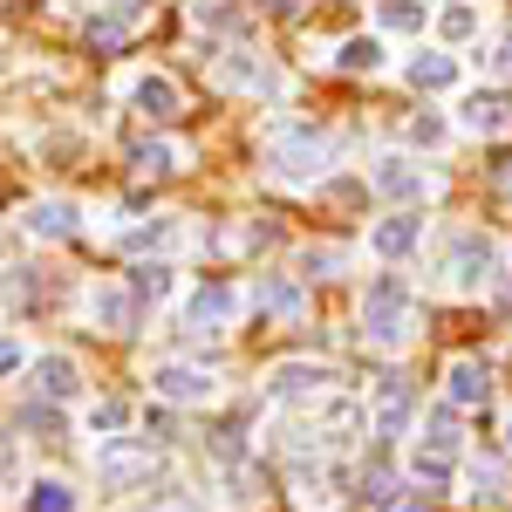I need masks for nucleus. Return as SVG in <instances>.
Segmentation results:
<instances>
[{
	"instance_id": "27",
	"label": "nucleus",
	"mask_w": 512,
	"mask_h": 512,
	"mask_svg": "<svg viewBox=\"0 0 512 512\" xmlns=\"http://www.w3.org/2000/svg\"><path fill=\"white\" fill-rule=\"evenodd\" d=\"M376 431H383V437H403V431H410V396L396 390V376H390V396H383V410H376Z\"/></svg>"
},
{
	"instance_id": "18",
	"label": "nucleus",
	"mask_w": 512,
	"mask_h": 512,
	"mask_svg": "<svg viewBox=\"0 0 512 512\" xmlns=\"http://www.w3.org/2000/svg\"><path fill=\"white\" fill-rule=\"evenodd\" d=\"M171 246H178V219H151V226H130V233H123V253H137V260H144V253L158 260Z\"/></svg>"
},
{
	"instance_id": "28",
	"label": "nucleus",
	"mask_w": 512,
	"mask_h": 512,
	"mask_svg": "<svg viewBox=\"0 0 512 512\" xmlns=\"http://www.w3.org/2000/svg\"><path fill=\"white\" fill-rule=\"evenodd\" d=\"M123 424H130V403H123V396H103V403H89V431H96V437H117Z\"/></svg>"
},
{
	"instance_id": "31",
	"label": "nucleus",
	"mask_w": 512,
	"mask_h": 512,
	"mask_svg": "<svg viewBox=\"0 0 512 512\" xmlns=\"http://www.w3.org/2000/svg\"><path fill=\"white\" fill-rule=\"evenodd\" d=\"M444 35H451V41L478 35V14H472V7H465V0H451V7H444Z\"/></svg>"
},
{
	"instance_id": "12",
	"label": "nucleus",
	"mask_w": 512,
	"mask_h": 512,
	"mask_svg": "<svg viewBox=\"0 0 512 512\" xmlns=\"http://www.w3.org/2000/svg\"><path fill=\"white\" fill-rule=\"evenodd\" d=\"M458 123L472 130V137H499L512 123V96H499V89H472L465 103H458Z\"/></svg>"
},
{
	"instance_id": "3",
	"label": "nucleus",
	"mask_w": 512,
	"mask_h": 512,
	"mask_svg": "<svg viewBox=\"0 0 512 512\" xmlns=\"http://www.w3.org/2000/svg\"><path fill=\"white\" fill-rule=\"evenodd\" d=\"M151 472H158L151 437H103L96 444V485L103 492H130V485H144Z\"/></svg>"
},
{
	"instance_id": "39",
	"label": "nucleus",
	"mask_w": 512,
	"mask_h": 512,
	"mask_svg": "<svg viewBox=\"0 0 512 512\" xmlns=\"http://www.w3.org/2000/svg\"><path fill=\"white\" fill-rule=\"evenodd\" d=\"M499 315L512 321V280H499Z\"/></svg>"
},
{
	"instance_id": "19",
	"label": "nucleus",
	"mask_w": 512,
	"mask_h": 512,
	"mask_svg": "<svg viewBox=\"0 0 512 512\" xmlns=\"http://www.w3.org/2000/svg\"><path fill=\"white\" fill-rule=\"evenodd\" d=\"M76 506H82V499H76L69 478H35L28 499H21V512H76Z\"/></svg>"
},
{
	"instance_id": "42",
	"label": "nucleus",
	"mask_w": 512,
	"mask_h": 512,
	"mask_svg": "<svg viewBox=\"0 0 512 512\" xmlns=\"http://www.w3.org/2000/svg\"><path fill=\"white\" fill-rule=\"evenodd\" d=\"M396 512H431V499H410V506H396Z\"/></svg>"
},
{
	"instance_id": "17",
	"label": "nucleus",
	"mask_w": 512,
	"mask_h": 512,
	"mask_svg": "<svg viewBox=\"0 0 512 512\" xmlns=\"http://www.w3.org/2000/svg\"><path fill=\"white\" fill-rule=\"evenodd\" d=\"M253 308H260L267 321H301V287L280 280V274H267L260 287H253Z\"/></svg>"
},
{
	"instance_id": "20",
	"label": "nucleus",
	"mask_w": 512,
	"mask_h": 512,
	"mask_svg": "<svg viewBox=\"0 0 512 512\" xmlns=\"http://www.w3.org/2000/svg\"><path fill=\"white\" fill-rule=\"evenodd\" d=\"M444 383H451V403H485V390H492V369L465 355V362H451V376H444Z\"/></svg>"
},
{
	"instance_id": "14",
	"label": "nucleus",
	"mask_w": 512,
	"mask_h": 512,
	"mask_svg": "<svg viewBox=\"0 0 512 512\" xmlns=\"http://www.w3.org/2000/svg\"><path fill=\"white\" fill-rule=\"evenodd\" d=\"M130 103H137V110H144L151 123H171L178 110H185V96H178V82L164 76V69H151V76H137V82H130Z\"/></svg>"
},
{
	"instance_id": "8",
	"label": "nucleus",
	"mask_w": 512,
	"mask_h": 512,
	"mask_svg": "<svg viewBox=\"0 0 512 512\" xmlns=\"http://www.w3.org/2000/svg\"><path fill=\"white\" fill-rule=\"evenodd\" d=\"M89 321H96L103 335H130V328H137V294L117 287V280H96V287H89Z\"/></svg>"
},
{
	"instance_id": "32",
	"label": "nucleus",
	"mask_w": 512,
	"mask_h": 512,
	"mask_svg": "<svg viewBox=\"0 0 512 512\" xmlns=\"http://www.w3.org/2000/svg\"><path fill=\"white\" fill-rule=\"evenodd\" d=\"M144 512H205V499H192V492L171 485V492H151V506H144Z\"/></svg>"
},
{
	"instance_id": "41",
	"label": "nucleus",
	"mask_w": 512,
	"mask_h": 512,
	"mask_svg": "<svg viewBox=\"0 0 512 512\" xmlns=\"http://www.w3.org/2000/svg\"><path fill=\"white\" fill-rule=\"evenodd\" d=\"M14 472V451H7V437H0V478Z\"/></svg>"
},
{
	"instance_id": "15",
	"label": "nucleus",
	"mask_w": 512,
	"mask_h": 512,
	"mask_svg": "<svg viewBox=\"0 0 512 512\" xmlns=\"http://www.w3.org/2000/svg\"><path fill=\"white\" fill-rule=\"evenodd\" d=\"M137 21H144V0H117V7H103V14L82 21V41H89V48H117Z\"/></svg>"
},
{
	"instance_id": "10",
	"label": "nucleus",
	"mask_w": 512,
	"mask_h": 512,
	"mask_svg": "<svg viewBox=\"0 0 512 512\" xmlns=\"http://www.w3.org/2000/svg\"><path fill=\"white\" fill-rule=\"evenodd\" d=\"M328 383H335V376H328L321 362H280L274 376H267V396H274V403H308V396H321Z\"/></svg>"
},
{
	"instance_id": "13",
	"label": "nucleus",
	"mask_w": 512,
	"mask_h": 512,
	"mask_svg": "<svg viewBox=\"0 0 512 512\" xmlns=\"http://www.w3.org/2000/svg\"><path fill=\"white\" fill-rule=\"evenodd\" d=\"M21 226L35 239H76L82 233V212L69 205V198H35L28 212H21Z\"/></svg>"
},
{
	"instance_id": "1",
	"label": "nucleus",
	"mask_w": 512,
	"mask_h": 512,
	"mask_svg": "<svg viewBox=\"0 0 512 512\" xmlns=\"http://www.w3.org/2000/svg\"><path fill=\"white\" fill-rule=\"evenodd\" d=\"M410 315H417V301H410V287L396 274L369 280V294H362V328H369L376 349H403V342H410Z\"/></svg>"
},
{
	"instance_id": "22",
	"label": "nucleus",
	"mask_w": 512,
	"mask_h": 512,
	"mask_svg": "<svg viewBox=\"0 0 512 512\" xmlns=\"http://www.w3.org/2000/svg\"><path fill=\"white\" fill-rule=\"evenodd\" d=\"M178 164H185V151H178L171 137H151V144H137V171H144V178H171Z\"/></svg>"
},
{
	"instance_id": "34",
	"label": "nucleus",
	"mask_w": 512,
	"mask_h": 512,
	"mask_svg": "<svg viewBox=\"0 0 512 512\" xmlns=\"http://www.w3.org/2000/svg\"><path fill=\"white\" fill-rule=\"evenodd\" d=\"M21 362H28V349H21V342H14V335H0V376H14V369H21Z\"/></svg>"
},
{
	"instance_id": "29",
	"label": "nucleus",
	"mask_w": 512,
	"mask_h": 512,
	"mask_svg": "<svg viewBox=\"0 0 512 512\" xmlns=\"http://www.w3.org/2000/svg\"><path fill=\"white\" fill-rule=\"evenodd\" d=\"M424 451H437V458H458V424H451V410H431V431H424Z\"/></svg>"
},
{
	"instance_id": "23",
	"label": "nucleus",
	"mask_w": 512,
	"mask_h": 512,
	"mask_svg": "<svg viewBox=\"0 0 512 512\" xmlns=\"http://www.w3.org/2000/svg\"><path fill=\"white\" fill-rule=\"evenodd\" d=\"M458 82V62L451 55H417L410 62V89H451Z\"/></svg>"
},
{
	"instance_id": "11",
	"label": "nucleus",
	"mask_w": 512,
	"mask_h": 512,
	"mask_svg": "<svg viewBox=\"0 0 512 512\" xmlns=\"http://www.w3.org/2000/svg\"><path fill=\"white\" fill-rule=\"evenodd\" d=\"M219 82L226 89H246V96H280V69L274 62H253V55H219Z\"/></svg>"
},
{
	"instance_id": "9",
	"label": "nucleus",
	"mask_w": 512,
	"mask_h": 512,
	"mask_svg": "<svg viewBox=\"0 0 512 512\" xmlns=\"http://www.w3.org/2000/svg\"><path fill=\"white\" fill-rule=\"evenodd\" d=\"M76 390H82L76 355H62V349L35 355V396H41V403H76Z\"/></svg>"
},
{
	"instance_id": "24",
	"label": "nucleus",
	"mask_w": 512,
	"mask_h": 512,
	"mask_svg": "<svg viewBox=\"0 0 512 512\" xmlns=\"http://www.w3.org/2000/svg\"><path fill=\"white\" fill-rule=\"evenodd\" d=\"M130 294H137V301H164V294H171V267H164V260H137V267H130Z\"/></svg>"
},
{
	"instance_id": "2",
	"label": "nucleus",
	"mask_w": 512,
	"mask_h": 512,
	"mask_svg": "<svg viewBox=\"0 0 512 512\" xmlns=\"http://www.w3.org/2000/svg\"><path fill=\"white\" fill-rule=\"evenodd\" d=\"M267 164H274V178H287V185H308V178H321V164H328V137L308 130V123H280L274 137H267Z\"/></svg>"
},
{
	"instance_id": "37",
	"label": "nucleus",
	"mask_w": 512,
	"mask_h": 512,
	"mask_svg": "<svg viewBox=\"0 0 512 512\" xmlns=\"http://www.w3.org/2000/svg\"><path fill=\"white\" fill-rule=\"evenodd\" d=\"M144 431H151V437H171V410H144Z\"/></svg>"
},
{
	"instance_id": "36",
	"label": "nucleus",
	"mask_w": 512,
	"mask_h": 512,
	"mask_svg": "<svg viewBox=\"0 0 512 512\" xmlns=\"http://www.w3.org/2000/svg\"><path fill=\"white\" fill-rule=\"evenodd\" d=\"M492 76H506V82H512V35L492 48Z\"/></svg>"
},
{
	"instance_id": "4",
	"label": "nucleus",
	"mask_w": 512,
	"mask_h": 512,
	"mask_svg": "<svg viewBox=\"0 0 512 512\" xmlns=\"http://www.w3.org/2000/svg\"><path fill=\"white\" fill-rule=\"evenodd\" d=\"M444 274H451L458 294L492 287V280H499V253H492V239H485V233H451V260H444Z\"/></svg>"
},
{
	"instance_id": "16",
	"label": "nucleus",
	"mask_w": 512,
	"mask_h": 512,
	"mask_svg": "<svg viewBox=\"0 0 512 512\" xmlns=\"http://www.w3.org/2000/svg\"><path fill=\"white\" fill-rule=\"evenodd\" d=\"M417 239H424V219H417V212H396V219H383V226L369 233V253L403 260V253H417Z\"/></svg>"
},
{
	"instance_id": "5",
	"label": "nucleus",
	"mask_w": 512,
	"mask_h": 512,
	"mask_svg": "<svg viewBox=\"0 0 512 512\" xmlns=\"http://www.w3.org/2000/svg\"><path fill=\"white\" fill-rule=\"evenodd\" d=\"M239 308H246V294L239 287H226V280H205L192 301H185V328L192 335H219V328H233Z\"/></svg>"
},
{
	"instance_id": "7",
	"label": "nucleus",
	"mask_w": 512,
	"mask_h": 512,
	"mask_svg": "<svg viewBox=\"0 0 512 512\" xmlns=\"http://www.w3.org/2000/svg\"><path fill=\"white\" fill-rule=\"evenodd\" d=\"M369 185L390 198V205H424V198H431V171H424V164H410V158H376Z\"/></svg>"
},
{
	"instance_id": "21",
	"label": "nucleus",
	"mask_w": 512,
	"mask_h": 512,
	"mask_svg": "<svg viewBox=\"0 0 512 512\" xmlns=\"http://www.w3.org/2000/svg\"><path fill=\"white\" fill-rule=\"evenodd\" d=\"M335 62H342L349 76H376V69H383V41H376V35H349Z\"/></svg>"
},
{
	"instance_id": "35",
	"label": "nucleus",
	"mask_w": 512,
	"mask_h": 512,
	"mask_svg": "<svg viewBox=\"0 0 512 512\" xmlns=\"http://www.w3.org/2000/svg\"><path fill=\"white\" fill-rule=\"evenodd\" d=\"M410 137H417V144H444V123H437V117H417V123H410Z\"/></svg>"
},
{
	"instance_id": "33",
	"label": "nucleus",
	"mask_w": 512,
	"mask_h": 512,
	"mask_svg": "<svg viewBox=\"0 0 512 512\" xmlns=\"http://www.w3.org/2000/svg\"><path fill=\"white\" fill-rule=\"evenodd\" d=\"M21 424H28V431H62L55 403H28V410H21Z\"/></svg>"
},
{
	"instance_id": "40",
	"label": "nucleus",
	"mask_w": 512,
	"mask_h": 512,
	"mask_svg": "<svg viewBox=\"0 0 512 512\" xmlns=\"http://www.w3.org/2000/svg\"><path fill=\"white\" fill-rule=\"evenodd\" d=\"M260 7H267V14H294L301 0H260Z\"/></svg>"
},
{
	"instance_id": "25",
	"label": "nucleus",
	"mask_w": 512,
	"mask_h": 512,
	"mask_svg": "<svg viewBox=\"0 0 512 512\" xmlns=\"http://www.w3.org/2000/svg\"><path fill=\"white\" fill-rule=\"evenodd\" d=\"M192 14H198V28H219V35H239L246 28V7H233V0H198Z\"/></svg>"
},
{
	"instance_id": "26",
	"label": "nucleus",
	"mask_w": 512,
	"mask_h": 512,
	"mask_svg": "<svg viewBox=\"0 0 512 512\" xmlns=\"http://www.w3.org/2000/svg\"><path fill=\"white\" fill-rule=\"evenodd\" d=\"M355 499H362L369 512H396V472H383V465L362 472V492H355Z\"/></svg>"
},
{
	"instance_id": "6",
	"label": "nucleus",
	"mask_w": 512,
	"mask_h": 512,
	"mask_svg": "<svg viewBox=\"0 0 512 512\" xmlns=\"http://www.w3.org/2000/svg\"><path fill=\"white\" fill-rule=\"evenodd\" d=\"M151 390H158L164 403H212V396H219V376H212L205 362H158V369H151Z\"/></svg>"
},
{
	"instance_id": "43",
	"label": "nucleus",
	"mask_w": 512,
	"mask_h": 512,
	"mask_svg": "<svg viewBox=\"0 0 512 512\" xmlns=\"http://www.w3.org/2000/svg\"><path fill=\"white\" fill-rule=\"evenodd\" d=\"M506 444H512V417H506Z\"/></svg>"
},
{
	"instance_id": "38",
	"label": "nucleus",
	"mask_w": 512,
	"mask_h": 512,
	"mask_svg": "<svg viewBox=\"0 0 512 512\" xmlns=\"http://www.w3.org/2000/svg\"><path fill=\"white\" fill-rule=\"evenodd\" d=\"M492 185H499V192H512V158H499V164H492Z\"/></svg>"
},
{
	"instance_id": "30",
	"label": "nucleus",
	"mask_w": 512,
	"mask_h": 512,
	"mask_svg": "<svg viewBox=\"0 0 512 512\" xmlns=\"http://www.w3.org/2000/svg\"><path fill=\"white\" fill-rule=\"evenodd\" d=\"M383 28H403V35L424 28V7H417V0H383Z\"/></svg>"
}]
</instances>
